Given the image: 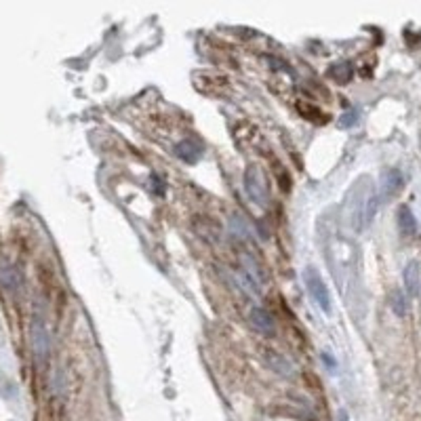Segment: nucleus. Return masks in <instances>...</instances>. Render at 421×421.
<instances>
[{"instance_id": "obj_2", "label": "nucleus", "mask_w": 421, "mask_h": 421, "mask_svg": "<svg viewBox=\"0 0 421 421\" xmlns=\"http://www.w3.org/2000/svg\"><path fill=\"white\" fill-rule=\"evenodd\" d=\"M245 192L247 196L257 205V207H268L270 205V186L264 169L259 164H249L245 169Z\"/></svg>"}, {"instance_id": "obj_16", "label": "nucleus", "mask_w": 421, "mask_h": 421, "mask_svg": "<svg viewBox=\"0 0 421 421\" xmlns=\"http://www.w3.org/2000/svg\"><path fill=\"white\" fill-rule=\"evenodd\" d=\"M320 358H323V363H325V365H327V367H329L331 371H335L337 363H335V358H333V356H331L329 352H323V356H320Z\"/></svg>"}, {"instance_id": "obj_11", "label": "nucleus", "mask_w": 421, "mask_h": 421, "mask_svg": "<svg viewBox=\"0 0 421 421\" xmlns=\"http://www.w3.org/2000/svg\"><path fill=\"white\" fill-rule=\"evenodd\" d=\"M403 280H405V291L409 297H415L421 289V268L417 261H409L405 272H403Z\"/></svg>"}, {"instance_id": "obj_8", "label": "nucleus", "mask_w": 421, "mask_h": 421, "mask_svg": "<svg viewBox=\"0 0 421 421\" xmlns=\"http://www.w3.org/2000/svg\"><path fill=\"white\" fill-rule=\"evenodd\" d=\"M249 318H251V325H253V329H255L257 333L268 335V337H272V335L276 333L274 318H272V314H270L268 310H264V308H253Z\"/></svg>"}, {"instance_id": "obj_5", "label": "nucleus", "mask_w": 421, "mask_h": 421, "mask_svg": "<svg viewBox=\"0 0 421 421\" xmlns=\"http://www.w3.org/2000/svg\"><path fill=\"white\" fill-rule=\"evenodd\" d=\"M405 188V177L401 173V169H394V167H388L382 171V177H380V200L382 202H388L392 200L394 196H399Z\"/></svg>"}, {"instance_id": "obj_10", "label": "nucleus", "mask_w": 421, "mask_h": 421, "mask_svg": "<svg viewBox=\"0 0 421 421\" xmlns=\"http://www.w3.org/2000/svg\"><path fill=\"white\" fill-rule=\"evenodd\" d=\"M396 219H399V230H401V234H403L405 238L417 236V230H420V228H417V219H415L413 211H411L407 205H403V207L399 209Z\"/></svg>"}, {"instance_id": "obj_7", "label": "nucleus", "mask_w": 421, "mask_h": 421, "mask_svg": "<svg viewBox=\"0 0 421 421\" xmlns=\"http://www.w3.org/2000/svg\"><path fill=\"white\" fill-rule=\"evenodd\" d=\"M264 361H266V365L276 373V375H280V377H287V380H291V377H295V367H293V363L291 361H287L283 354H278V352H272V350H266V354H264Z\"/></svg>"}, {"instance_id": "obj_1", "label": "nucleus", "mask_w": 421, "mask_h": 421, "mask_svg": "<svg viewBox=\"0 0 421 421\" xmlns=\"http://www.w3.org/2000/svg\"><path fill=\"white\" fill-rule=\"evenodd\" d=\"M380 192L369 177H363L354 183L348 194V219L356 232L365 230L380 209Z\"/></svg>"}, {"instance_id": "obj_9", "label": "nucleus", "mask_w": 421, "mask_h": 421, "mask_svg": "<svg viewBox=\"0 0 421 421\" xmlns=\"http://www.w3.org/2000/svg\"><path fill=\"white\" fill-rule=\"evenodd\" d=\"M175 154H177V158H181L183 162L194 164V162H198L200 156H202V145H200L198 141H194V139H183V141H179V143L175 145Z\"/></svg>"}, {"instance_id": "obj_3", "label": "nucleus", "mask_w": 421, "mask_h": 421, "mask_svg": "<svg viewBox=\"0 0 421 421\" xmlns=\"http://www.w3.org/2000/svg\"><path fill=\"white\" fill-rule=\"evenodd\" d=\"M30 346H32V352H34V361L36 365L44 367L51 358V346H53V339H51V331L44 323L42 316H34L32 318V325H30Z\"/></svg>"}, {"instance_id": "obj_13", "label": "nucleus", "mask_w": 421, "mask_h": 421, "mask_svg": "<svg viewBox=\"0 0 421 421\" xmlns=\"http://www.w3.org/2000/svg\"><path fill=\"white\" fill-rule=\"evenodd\" d=\"M331 76L335 78V80H339V82H348L350 78H352V67H350V63H335L333 65V70H331Z\"/></svg>"}, {"instance_id": "obj_14", "label": "nucleus", "mask_w": 421, "mask_h": 421, "mask_svg": "<svg viewBox=\"0 0 421 421\" xmlns=\"http://www.w3.org/2000/svg\"><path fill=\"white\" fill-rule=\"evenodd\" d=\"M230 226H232V232H234V234H245V236H253V230L249 228L247 219H245V217H240V215H234V217L230 219Z\"/></svg>"}, {"instance_id": "obj_15", "label": "nucleus", "mask_w": 421, "mask_h": 421, "mask_svg": "<svg viewBox=\"0 0 421 421\" xmlns=\"http://www.w3.org/2000/svg\"><path fill=\"white\" fill-rule=\"evenodd\" d=\"M354 124H356V112H348V114H344L342 120H339V127H344V129H350V127H354Z\"/></svg>"}, {"instance_id": "obj_6", "label": "nucleus", "mask_w": 421, "mask_h": 421, "mask_svg": "<svg viewBox=\"0 0 421 421\" xmlns=\"http://www.w3.org/2000/svg\"><path fill=\"white\" fill-rule=\"evenodd\" d=\"M0 285L8 293H17L23 287V274L21 270L11 261H0Z\"/></svg>"}, {"instance_id": "obj_12", "label": "nucleus", "mask_w": 421, "mask_h": 421, "mask_svg": "<svg viewBox=\"0 0 421 421\" xmlns=\"http://www.w3.org/2000/svg\"><path fill=\"white\" fill-rule=\"evenodd\" d=\"M390 308H392V312L396 314V316H401V318H405L407 316V295L401 291V289H394L392 291V297H390Z\"/></svg>"}, {"instance_id": "obj_4", "label": "nucleus", "mask_w": 421, "mask_h": 421, "mask_svg": "<svg viewBox=\"0 0 421 421\" xmlns=\"http://www.w3.org/2000/svg\"><path fill=\"white\" fill-rule=\"evenodd\" d=\"M304 280H306L308 293H310V297L314 299V304H316L325 314H331V293H329V289H327V285H325L320 272H318L314 266H310V268H306V272H304Z\"/></svg>"}]
</instances>
